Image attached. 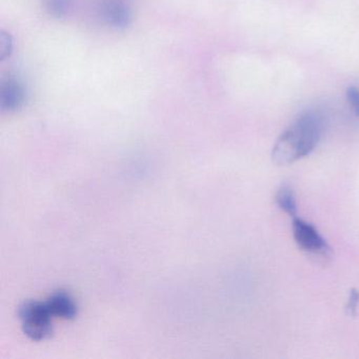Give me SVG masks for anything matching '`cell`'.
I'll return each instance as SVG.
<instances>
[{
    "mask_svg": "<svg viewBox=\"0 0 359 359\" xmlns=\"http://www.w3.org/2000/svg\"><path fill=\"white\" fill-rule=\"evenodd\" d=\"M104 20L113 28L125 29L129 26L131 15L126 6L121 4H112L104 8Z\"/></svg>",
    "mask_w": 359,
    "mask_h": 359,
    "instance_id": "cell-6",
    "label": "cell"
},
{
    "mask_svg": "<svg viewBox=\"0 0 359 359\" xmlns=\"http://www.w3.org/2000/svg\"><path fill=\"white\" fill-rule=\"evenodd\" d=\"M48 11L54 18H62L71 9V0H46Z\"/></svg>",
    "mask_w": 359,
    "mask_h": 359,
    "instance_id": "cell-8",
    "label": "cell"
},
{
    "mask_svg": "<svg viewBox=\"0 0 359 359\" xmlns=\"http://www.w3.org/2000/svg\"><path fill=\"white\" fill-rule=\"evenodd\" d=\"M13 51V39L11 35L5 31L0 32V60H7Z\"/></svg>",
    "mask_w": 359,
    "mask_h": 359,
    "instance_id": "cell-9",
    "label": "cell"
},
{
    "mask_svg": "<svg viewBox=\"0 0 359 359\" xmlns=\"http://www.w3.org/2000/svg\"><path fill=\"white\" fill-rule=\"evenodd\" d=\"M48 308L53 317H60L62 319H72L76 316L77 306L73 298L65 292L54 293L47 300Z\"/></svg>",
    "mask_w": 359,
    "mask_h": 359,
    "instance_id": "cell-5",
    "label": "cell"
},
{
    "mask_svg": "<svg viewBox=\"0 0 359 359\" xmlns=\"http://www.w3.org/2000/svg\"><path fill=\"white\" fill-rule=\"evenodd\" d=\"M346 98L352 106L356 116L359 117V89L356 87H350L346 90Z\"/></svg>",
    "mask_w": 359,
    "mask_h": 359,
    "instance_id": "cell-10",
    "label": "cell"
},
{
    "mask_svg": "<svg viewBox=\"0 0 359 359\" xmlns=\"http://www.w3.org/2000/svg\"><path fill=\"white\" fill-rule=\"evenodd\" d=\"M359 304V292L356 290H353L351 292L350 297H348V306H346V310L348 311L350 314L354 315L356 312L357 306Z\"/></svg>",
    "mask_w": 359,
    "mask_h": 359,
    "instance_id": "cell-11",
    "label": "cell"
},
{
    "mask_svg": "<svg viewBox=\"0 0 359 359\" xmlns=\"http://www.w3.org/2000/svg\"><path fill=\"white\" fill-rule=\"evenodd\" d=\"M276 203L283 212L289 214L292 217H296L297 214V203L294 191L291 187L283 186L276 194Z\"/></svg>",
    "mask_w": 359,
    "mask_h": 359,
    "instance_id": "cell-7",
    "label": "cell"
},
{
    "mask_svg": "<svg viewBox=\"0 0 359 359\" xmlns=\"http://www.w3.org/2000/svg\"><path fill=\"white\" fill-rule=\"evenodd\" d=\"M26 89L18 79L10 77L0 85V109L4 112L20 110L26 102Z\"/></svg>",
    "mask_w": 359,
    "mask_h": 359,
    "instance_id": "cell-4",
    "label": "cell"
},
{
    "mask_svg": "<svg viewBox=\"0 0 359 359\" xmlns=\"http://www.w3.org/2000/svg\"><path fill=\"white\" fill-rule=\"evenodd\" d=\"M20 316L24 333L31 339L41 341L51 335L53 315L46 302H26L20 308Z\"/></svg>",
    "mask_w": 359,
    "mask_h": 359,
    "instance_id": "cell-2",
    "label": "cell"
},
{
    "mask_svg": "<svg viewBox=\"0 0 359 359\" xmlns=\"http://www.w3.org/2000/svg\"><path fill=\"white\" fill-rule=\"evenodd\" d=\"M292 229L294 239L300 249L306 253L321 257H329L331 255V248L313 224L300 218L294 217Z\"/></svg>",
    "mask_w": 359,
    "mask_h": 359,
    "instance_id": "cell-3",
    "label": "cell"
},
{
    "mask_svg": "<svg viewBox=\"0 0 359 359\" xmlns=\"http://www.w3.org/2000/svg\"><path fill=\"white\" fill-rule=\"evenodd\" d=\"M323 130V116L318 112H306L281 133L272 150L277 165H289L308 156L316 148Z\"/></svg>",
    "mask_w": 359,
    "mask_h": 359,
    "instance_id": "cell-1",
    "label": "cell"
}]
</instances>
